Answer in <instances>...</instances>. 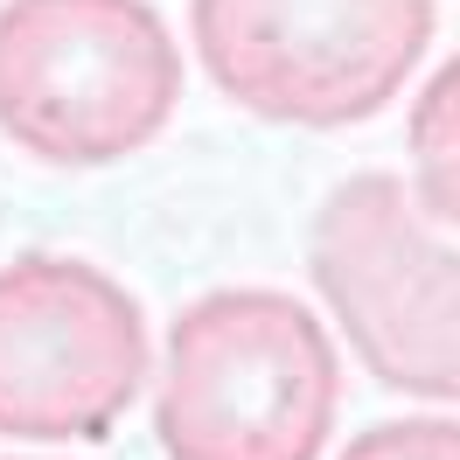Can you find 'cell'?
Segmentation results:
<instances>
[{
	"mask_svg": "<svg viewBox=\"0 0 460 460\" xmlns=\"http://www.w3.org/2000/svg\"><path fill=\"white\" fill-rule=\"evenodd\" d=\"M181 84V42L154 0H0V140L42 168L146 154Z\"/></svg>",
	"mask_w": 460,
	"mask_h": 460,
	"instance_id": "obj_2",
	"label": "cell"
},
{
	"mask_svg": "<svg viewBox=\"0 0 460 460\" xmlns=\"http://www.w3.org/2000/svg\"><path fill=\"white\" fill-rule=\"evenodd\" d=\"M404 154H411V196L439 230L460 237V57L432 70L411 119H404Z\"/></svg>",
	"mask_w": 460,
	"mask_h": 460,
	"instance_id": "obj_6",
	"label": "cell"
},
{
	"mask_svg": "<svg viewBox=\"0 0 460 460\" xmlns=\"http://www.w3.org/2000/svg\"><path fill=\"white\" fill-rule=\"evenodd\" d=\"M202 77L293 133L376 119L432 49V0H189Z\"/></svg>",
	"mask_w": 460,
	"mask_h": 460,
	"instance_id": "obj_4",
	"label": "cell"
},
{
	"mask_svg": "<svg viewBox=\"0 0 460 460\" xmlns=\"http://www.w3.org/2000/svg\"><path fill=\"white\" fill-rule=\"evenodd\" d=\"M154 376L146 307L77 252L0 265V439L70 447L140 404Z\"/></svg>",
	"mask_w": 460,
	"mask_h": 460,
	"instance_id": "obj_5",
	"label": "cell"
},
{
	"mask_svg": "<svg viewBox=\"0 0 460 460\" xmlns=\"http://www.w3.org/2000/svg\"><path fill=\"white\" fill-rule=\"evenodd\" d=\"M22 460H35V454H22Z\"/></svg>",
	"mask_w": 460,
	"mask_h": 460,
	"instance_id": "obj_8",
	"label": "cell"
},
{
	"mask_svg": "<svg viewBox=\"0 0 460 460\" xmlns=\"http://www.w3.org/2000/svg\"><path fill=\"white\" fill-rule=\"evenodd\" d=\"M307 279L384 391L460 404V244L419 209L404 174L363 168L321 196Z\"/></svg>",
	"mask_w": 460,
	"mask_h": 460,
	"instance_id": "obj_3",
	"label": "cell"
},
{
	"mask_svg": "<svg viewBox=\"0 0 460 460\" xmlns=\"http://www.w3.org/2000/svg\"><path fill=\"white\" fill-rule=\"evenodd\" d=\"M335 460H460V419L447 411L384 419V426H363Z\"/></svg>",
	"mask_w": 460,
	"mask_h": 460,
	"instance_id": "obj_7",
	"label": "cell"
},
{
	"mask_svg": "<svg viewBox=\"0 0 460 460\" xmlns=\"http://www.w3.org/2000/svg\"><path fill=\"white\" fill-rule=\"evenodd\" d=\"M342 411L328 321L279 287H217L168 321L154 439L168 460H321Z\"/></svg>",
	"mask_w": 460,
	"mask_h": 460,
	"instance_id": "obj_1",
	"label": "cell"
}]
</instances>
